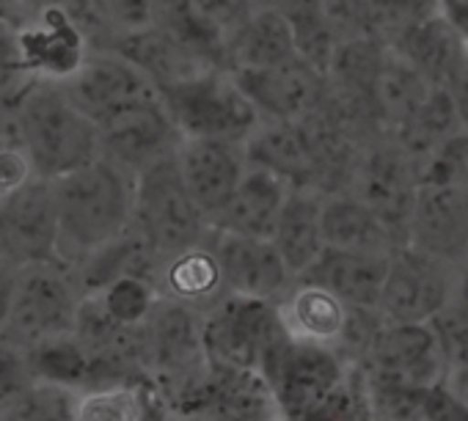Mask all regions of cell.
I'll list each match as a JSON object with an SVG mask.
<instances>
[{"label":"cell","instance_id":"cell-1","mask_svg":"<svg viewBox=\"0 0 468 421\" xmlns=\"http://www.w3.org/2000/svg\"><path fill=\"white\" fill-rule=\"evenodd\" d=\"M50 182L58 216V262L67 268L80 265L130 229L135 174L127 168L100 154Z\"/></svg>","mask_w":468,"mask_h":421},{"label":"cell","instance_id":"cell-2","mask_svg":"<svg viewBox=\"0 0 468 421\" xmlns=\"http://www.w3.org/2000/svg\"><path fill=\"white\" fill-rule=\"evenodd\" d=\"M12 108L34 176L58 179L100 157L97 124L67 97L61 83H26Z\"/></svg>","mask_w":468,"mask_h":421},{"label":"cell","instance_id":"cell-3","mask_svg":"<svg viewBox=\"0 0 468 421\" xmlns=\"http://www.w3.org/2000/svg\"><path fill=\"white\" fill-rule=\"evenodd\" d=\"M157 97L182 138H212L246 143L262 124L238 80L223 67L157 86Z\"/></svg>","mask_w":468,"mask_h":421},{"label":"cell","instance_id":"cell-4","mask_svg":"<svg viewBox=\"0 0 468 421\" xmlns=\"http://www.w3.org/2000/svg\"><path fill=\"white\" fill-rule=\"evenodd\" d=\"M130 226L157 254V259L209 237L212 229L182 182L176 154L163 157L135 174Z\"/></svg>","mask_w":468,"mask_h":421},{"label":"cell","instance_id":"cell-5","mask_svg":"<svg viewBox=\"0 0 468 421\" xmlns=\"http://www.w3.org/2000/svg\"><path fill=\"white\" fill-rule=\"evenodd\" d=\"M83 292L72 268L64 262H34L17 270V287L12 309L0 339L23 350L72 336Z\"/></svg>","mask_w":468,"mask_h":421},{"label":"cell","instance_id":"cell-6","mask_svg":"<svg viewBox=\"0 0 468 421\" xmlns=\"http://www.w3.org/2000/svg\"><path fill=\"white\" fill-rule=\"evenodd\" d=\"M287 339L276 306L268 300L226 295L201 311L204 358L212 366L260 372L265 358Z\"/></svg>","mask_w":468,"mask_h":421},{"label":"cell","instance_id":"cell-7","mask_svg":"<svg viewBox=\"0 0 468 421\" xmlns=\"http://www.w3.org/2000/svg\"><path fill=\"white\" fill-rule=\"evenodd\" d=\"M144 336L149 385L163 405H171L207 369L201 311L168 298H157L144 320Z\"/></svg>","mask_w":468,"mask_h":421},{"label":"cell","instance_id":"cell-8","mask_svg":"<svg viewBox=\"0 0 468 421\" xmlns=\"http://www.w3.org/2000/svg\"><path fill=\"white\" fill-rule=\"evenodd\" d=\"M12 58L26 80L67 83L94 45L80 20L61 4H45L28 12L12 28Z\"/></svg>","mask_w":468,"mask_h":421},{"label":"cell","instance_id":"cell-9","mask_svg":"<svg viewBox=\"0 0 468 421\" xmlns=\"http://www.w3.org/2000/svg\"><path fill=\"white\" fill-rule=\"evenodd\" d=\"M356 366L369 391L416 394L443 377V358L430 322H383Z\"/></svg>","mask_w":468,"mask_h":421},{"label":"cell","instance_id":"cell-10","mask_svg":"<svg viewBox=\"0 0 468 421\" xmlns=\"http://www.w3.org/2000/svg\"><path fill=\"white\" fill-rule=\"evenodd\" d=\"M350 366L334 347L287 339L265 358L260 374L271 383L284 418L301 421L342 385Z\"/></svg>","mask_w":468,"mask_h":421},{"label":"cell","instance_id":"cell-11","mask_svg":"<svg viewBox=\"0 0 468 421\" xmlns=\"http://www.w3.org/2000/svg\"><path fill=\"white\" fill-rule=\"evenodd\" d=\"M454 273L457 268L410 246L394 248L378 298V314L383 322H430L452 303Z\"/></svg>","mask_w":468,"mask_h":421},{"label":"cell","instance_id":"cell-12","mask_svg":"<svg viewBox=\"0 0 468 421\" xmlns=\"http://www.w3.org/2000/svg\"><path fill=\"white\" fill-rule=\"evenodd\" d=\"M405 246L452 268L468 262V184L419 182L408 213Z\"/></svg>","mask_w":468,"mask_h":421},{"label":"cell","instance_id":"cell-13","mask_svg":"<svg viewBox=\"0 0 468 421\" xmlns=\"http://www.w3.org/2000/svg\"><path fill=\"white\" fill-rule=\"evenodd\" d=\"M0 257L15 268L58 259L53 182L31 176L0 198Z\"/></svg>","mask_w":468,"mask_h":421},{"label":"cell","instance_id":"cell-14","mask_svg":"<svg viewBox=\"0 0 468 421\" xmlns=\"http://www.w3.org/2000/svg\"><path fill=\"white\" fill-rule=\"evenodd\" d=\"M168 410H207L226 421H287L271 383L257 369L212 366L171 405Z\"/></svg>","mask_w":468,"mask_h":421},{"label":"cell","instance_id":"cell-15","mask_svg":"<svg viewBox=\"0 0 468 421\" xmlns=\"http://www.w3.org/2000/svg\"><path fill=\"white\" fill-rule=\"evenodd\" d=\"M61 86L97 127L157 97L154 83L113 50H91L83 67Z\"/></svg>","mask_w":468,"mask_h":421},{"label":"cell","instance_id":"cell-16","mask_svg":"<svg viewBox=\"0 0 468 421\" xmlns=\"http://www.w3.org/2000/svg\"><path fill=\"white\" fill-rule=\"evenodd\" d=\"M209 246L220 265L226 295L276 303L295 281L268 237L209 232Z\"/></svg>","mask_w":468,"mask_h":421},{"label":"cell","instance_id":"cell-17","mask_svg":"<svg viewBox=\"0 0 468 421\" xmlns=\"http://www.w3.org/2000/svg\"><path fill=\"white\" fill-rule=\"evenodd\" d=\"M100 130V154L111 163L138 174L152 163L176 154L182 135L160 105V97H152L116 119L105 121Z\"/></svg>","mask_w":468,"mask_h":421},{"label":"cell","instance_id":"cell-18","mask_svg":"<svg viewBox=\"0 0 468 421\" xmlns=\"http://www.w3.org/2000/svg\"><path fill=\"white\" fill-rule=\"evenodd\" d=\"M176 165H179V174L190 198L201 209L204 221L212 224L249 168L246 143L212 141V138H182L176 149Z\"/></svg>","mask_w":468,"mask_h":421},{"label":"cell","instance_id":"cell-19","mask_svg":"<svg viewBox=\"0 0 468 421\" xmlns=\"http://www.w3.org/2000/svg\"><path fill=\"white\" fill-rule=\"evenodd\" d=\"M262 121H301L320 100V72L306 61L276 69H229Z\"/></svg>","mask_w":468,"mask_h":421},{"label":"cell","instance_id":"cell-20","mask_svg":"<svg viewBox=\"0 0 468 421\" xmlns=\"http://www.w3.org/2000/svg\"><path fill=\"white\" fill-rule=\"evenodd\" d=\"M303 61L295 47V34L287 12L265 6L226 37V69H276Z\"/></svg>","mask_w":468,"mask_h":421},{"label":"cell","instance_id":"cell-21","mask_svg":"<svg viewBox=\"0 0 468 421\" xmlns=\"http://www.w3.org/2000/svg\"><path fill=\"white\" fill-rule=\"evenodd\" d=\"M287 193L290 184L279 174L262 165H249L240 184L234 187V193L229 195V201L223 204V209L209 226L218 232L271 240Z\"/></svg>","mask_w":468,"mask_h":421},{"label":"cell","instance_id":"cell-22","mask_svg":"<svg viewBox=\"0 0 468 421\" xmlns=\"http://www.w3.org/2000/svg\"><path fill=\"white\" fill-rule=\"evenodd\" d=\"M273 306L290 339L312 342L334 350L339 347L347 328L350 306H345L334 292L312 281L295 279Z\"/></svg>","mask_w":468,"mask_h":421},{"label":"cell","instance_id":"cell-23","mask_svg":"<svg viewBox=\"0 0 468 421\" xmlns=\"http://www.w3.org/2000/svg\"><path fill=\"white\" fill-rule=\"evenodd\" d=\"M388 257L391 254H361V251L323 248V254L298 279L334 292L345 306L378 309Z\"/></svg>","mask_w":468,"mask_h":421},{"label":"cell","instance_id":"cell-24","mask_svg":"<svg viewBox=\"0 0 468 421\" xmlns=\"http://www.w3.org/2000/svg\"><path fill=\"white\" fill-rule=\"evenodd\" d=\"M154 287L160 298L185 303L196 311L212 309L220 298H226L220 265L209 246V237L187 246L176 254H168L157 262Z\"/></svg>","mask_w":468,"mask_h":421},{"label":"cell","instance_id":"cell-25","mask_svg":"<svg viewBox=\"0 0 468 421\" xmlns=\"http://www.w3.org/2000/svg\"><path fill=\"white\" fill-rule=\"evenodd\" d=\"M323 195L314 187H290L271 235L292 279L303 276L323 254Z\"/></svg>","mask_w":468,"mask_h":421},{"label":"cell","instance_id":"cell-26","mask_svg":"<svg viewBox=\"0 0 468 421\" xmlns=\"http://www.w3.org/2000/svg\"><path fill=\"white\" fill-rule=\"evenodd\" d=\"M323 240L325 248L361 254H391L399 248V240L391 235V229L356 193L323 195Z\"/></svg>","mask_w":468,"mask_h":421},{"label":"cell","instance_id":"cell-27","mask_svg":"<svg viewBox=\"0 0 468 421\" xmlns=\"http://www.w3.org/2000/svg\"><path fill=\"white\" fill-rule=\"evenodd\" d=\"M149 26L204 67L226 69V34L193 6V0H152Z\"/></svg>","mask_w":468,"mask_h":421},{"label":"cell","instance_id":"cell-28","mask_svg":"<svg viewBox=\"0 0 468 421\" xmlns=\"http://www.w3.org/2000/svg\"><path fill=\"white\" fill-rule=\"evenodd\" d=\"M102 50H113L122 58H127L135 69H141L154 83V89L182 80V78H190L201 69H209L152 26L113 37L108 42V47H102Z\"/></svg>","mask_w":468,"mask_h":421},{"label":"cell","instance_id":"cell-29","mask_svg":"<svg viewBox=\"0 0 468 421\" xmlns=\"http://www.w3.org/2000/svg\"><path fill=\"white\" fill-rule=\"evenodd\" d=\"M149 383H105L80 388L75 421H149Z\"/></svg>","mask_w":468,"mask_h":421},{"label":"cell","instance_id":"cell-30","mask_svg":"<svg viewBox=\"0 0 468 421\" xmlns=\"http://www.w3.org/2000/svg\"><path fill=\"white\" fill-rule=\"evenodd\" d=\"M78 399L80 388L75 385L34 380L23 394L0 407V421H75Z\"/></svg>","mask_w":468,"mask_h":421},{"label":"cell","instance_id":"cell-31","mask_svg":"<svg viewBox=\"0 0 468 421\" xmlns=\"http://www.w3.org/2000/svg\"><path fill=\"white\" fill-rule=\"evenodd\" d=\"M26 353H28L37 380H56V383H67L75 388H86L89 358H86V350L80 347V342L75 339V333L37 344Z\"/></svg>","mask_w":468,"mask_h":421},{"label":"cell","instance_id":"cell-32","mask_svg":"<svg viewBox=\"0 0 468 421\" xmlns=\"http://www.w3.org/2000/svg\"><path fill=\"white\" fill-rule=\"evenodd\" d=\"M91 298L116 322L141 325L149 317L152 306L157 303L160 292H157L154 281H149L144 276H119L111 284H105L102 289L91 292Z\"/></svg>","mask_w":468,"mask_h":421},{"label":"cell","instance_id":"cell-33","mask_svg":"<svg viewBox=\"0 0 468 421\" xmlns=\"http://www.w3.org/2000/svg\"><path fill=\"white\" fill-rule=\"evenodd\" d=\"M34 176L12 102L0 105V198Z\"/></svg>","mask_w":468,"mask_h":421},{"label":"cell","instance_id":"cell-34","mask_svg":"<svg viewBox=\"0 0 468 421\" xmlns=\"http://www.w3.org/2000/svg\"><path fill=\"white\" fill-rule=\"evenodd\" d=\"M430 328L443 358V377L468 374V314L449 303L430 320Z\"/></svg>","mask_w":468,"mask_h":421},{"label":"cell","instance_id":"cell-35","mask_svg":"<svg viewBox=\"0 0 468 421\" xmlns=\"http://www.w3.org/2000/svg\"><path fill=\"white\" fill-rule=\"evenodd\" d=\"M75 6L89 12L91 23L102 26L111 34V39H113V37H122V34H130V31H138V28L149 26L152 0H78Z\"/></svg>","mask_w":468,"mask_h":421},{"label":"cell","instance_id":"cell-36","mask_svg":"<svg viewBox=\"0 0 468 421\" xmlns=\"http://www.w3.org/2000/svg\"><path fill=\"white\" fill-rule=\"evenodd\" d=\"M34 380L37 377L28 353L6 339H0V407L9 405L17 394H23Z\"/></svg>","mask_w":468,"mask_h":421},{"label":"cell","instance_id":"cell-37","mask_svg":"<svg viewBox=\"0 0 468 421\" xmlns=\"http://www.w3.org/2000/svg\"><path fill=\"white\" fill-rule=\"evenodd\" d=\"M438 89L449 100L452 113L457 119V127L468 130V42H463V47L452 58V64H449V69H446Z\"/></svg>","mask_w":468,"mask_h":421},{"label":"cell","instance_id":"cell-38","mask_svg":"<svg viewBox=\"0 0 468 421\" xmlns=\"http://www.w3.org/2000/svg\"><path fill=\"white\" fill-rule=\"evenodd\" d=\"M416 421H468V405L435 383L419 394Z\"/></svg>","mask_w":468,"mask_h":421},{"label":"cell","instance_id":"cell-39","mask_svg":"<svg viewBox=\"0 0 468 421\" xmlns=\"http://www.w3.org/2000/svg\"><path fill=\"white\" fill-rule=\"evenodd\" d=\"M193 6L204 17H209L226 37L238 28L246 20V15L251 12L249 0H193Z\"/></svg>","mask_w":468,"mask_h":421},{"label":"cell","instance_id":"cell-40","mask_svg":"<svg viewBox=\"0 0 468 421\" xmlns=\"http://www.w3.org/2000/svg\"><path fill=\"white\" fill-rule=\"evenodd\" d=\"M17 270L12 262H6L0 257V331L6 325L9 309H12V298H15V287H17Z\"/></svg>","mask_w":468,"mask_h":421},{"label":"cell","instance_id":"cell-41","mask_svg":"<svg viewBox=\"0 0 468 421\" xmlns=\"http://www.w3.org/2000/svg\"><path fill=\"white\" fill-rule=\"evenodd\" d=\"M438 12L468 42V0H438Z\"/></svg>","mask_w":468,"mask_h":421},{"label":"cell","instance_id":"cell-42","mask_svg":"<svg viewBox=\"0 0 468 421\" xmlns=\"http://www.w3.org/2000/svg\"><path fill=\"white\" fill-rule=\"evenodd\" d=\"M452 303L468 314V262H463L454 273V292H452Z\"/></svg>","mask_w":468,"mask_h":421},{"label":"cell","instance_id":"cell-43","mask_svg":"<svg viewBox=\"0 0 468 421\" xmlns=\"http://www.w3.org/2000/svg\"><path fill=\"white\" fill-rule=\"evenodd\" d=\"M163 421H226V418H220L215 413H207V410H193V407H187V410H168L163 405Z\"/></svg>","mask_w":468,"mask_h":421},{"label":"cell","instance_id":"cell-44","mask_svg":"<svg viewBox=\"0 0 468 421\" xmlns=\"http://www.w3.org/2000/svg\"><path fill=\"white\" fill-rule=\"evenodd\" d=\"M9 34H12V28H9V26H6L4 20H0V47H4V45H6Z\"/></svg>","mask_w":468,"mask_h":421}]
</instances>
